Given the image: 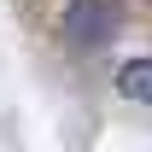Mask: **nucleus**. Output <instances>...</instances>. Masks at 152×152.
Wrapping results in <instances>:
<instances>
[{
  "label": "nucleus",
  "mask_w": 152,
  "mask_h": 152,
  "mask_svg": "<svg viewBox=\"0 0 152 152\" xmlns=\"http://www.w3.org/2000/svg\"><path fill=\"white\" fill-rule=\"evenodd\" d=\"M117 29V0H76L64 12V35L76 47H105Z\"/></svg>",
  "instance_id": "obj_1"
}]
</instances>
